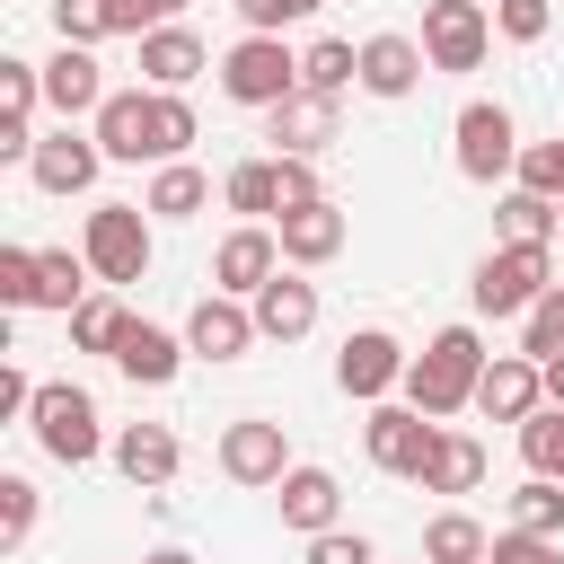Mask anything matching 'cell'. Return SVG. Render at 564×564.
Here are the masks:
<instances>
[{"label": "cell", "instance_id": "obj_1", "mask_svg": "<svg viewBox=\"0 0 564 564\" xmlns=\"http://www.w3.org/2000/svg\"><path fill=\"white\" fill-rule=\"evenodd\" d=\"M485 335L476 326H441L414 361H405V405L414 414H432V423H449L458 405H476V379H485Z\"/></svg>", "mask_w": 564, "mask_h": 564}, {"label": "cell", "instance_id": "obj_2", "mask_svg": "<svg viewBox=\"0 0 564 564\" xmlns=\"http://www.w3.org/2000/svg\"><path fill=\"white\" fill-rule=\"evenodd\" d=\"M26 432H35V449L62 458V467H88V458L115 449V441H106V414H97V397H88L79 379H44L35 405H26Z\"/></svg>", "mask_w": 564, "mask_h": 564}, {"label": "cell", "instance_id": "obj_3", "mask_svg": "<svg viewBox=\"0 0 564 564\" xmlns=\"http://www.w3.org/2000/svg\"><path fill=\"white\" fill-rule=\"evenodd\" d=\"M79 256H88L97 291H123V282H141V273H150V256H159V238H150V212H141V203H97V212H88V229H79Z\"/></svg>", "mask_w": 564, "mask_h": 564}, {"label": "cell", "instance_id": "obj_4", "mask_svg": "<svg viewBox=\"0 0 564 564\" xmlns=\"http://www.w3.org/2000/svg\"><path fill=\"white\" fill-rule=\"evenodd\" d=\"M220 97L247 106V115H273L282 97H300V53L282 35H238L220 53Z\"/></svg>", "mask_w": 564, "mask_h": 564}, {"label": "cell", "instance_id": "obj_5", "mask_svg": "<svg viewBox=\"0 0 564 564\" xmlns=\"http://www.w3.org/2000/svg\"><path fill=\"white\" fill-rule=\"evenodd\" d=\"M546 291H555V256H546V247H494V256H476V273H467L476 317H529Z\"/></svg>", "mask_w": 564, "mask_h": 564}, {"label": "cell", "instance_id": "obj_6", "mask_svg": "<svg viewBox=\"0 0 564 564\" xmlns=\"http://www.w3.org/2000/svg\"><path fill=\"white\" fill-rule=\"evenodd\" d=\"M449 159H458V176L467 185H511V167H520V123H511V106H494V97H467L458 106V123H449Z\"/></svg>", "mask_w": 564, "mask_h": 564}, {"label": "cell", "instance_id": "obj_7", "mask_svg": "<svg viewBox=\"0 0 564 564\" xmlns=\"http://www.w3.org/2000/svg\"><path fill=\"white\" fill-rule=\"evenodd\" d=\"M423 62L432 70H449V79H467V70H485V53H494V9L485 0H423Z\"/></svg>", "mask_w": 564, "mask_h": 564}, {"label": "cell", "instance_id": "obj_8", "mask_svg": "<svg viewBox=\"0 0 564 564\" xmlns=\"http://www.w3.org/2000/svg\"><path fill=\"white\" fill-rule=\"evenodd\" d=\"M405 344L388 335V326H352L344 344H335V388L344 397H361V405H388V388H405Z\"/></svg>", "mask_w": 564, "mask_h": 564}, {"label": "cell", "instance_id": "obj_9", "mask_svg": "<svg viewBox=\"0 0 564 564\" xmlns=\"http://www.w3.org/2000/svg\"><path fill=\"white\" fill-rule=\"evenodd\" d=\"M432 441H441V423H432V414H414V405H370V423H361L370 467H379V476H405V485L423 476Z\"/></svg>", "mask_w": 564, "mask_h": 564}, {"label": "cell", "instance_id": "obj_10", "mask_svg": "<svg viewBox=\"0 0 564 564\" xmlns=\"http://www.w3.org/2000/svg\"><path fill=\"white\" fill-rule=\"evenodd\" d=\"M273 273H282V238H273V220H238V229L212 247V291H229V300H256Z\"/></svg>", "mask_w": 564, "mask_h": 564}, {"label": "cell", "instance_id": "obj_11", "mask_svg": "<svg viewBox=\"0 0 564 564\" xmlns=\"http://www.w3.org/2000/svg\"><path fill=\"white\" fill-rule=\"evenodd\" d=\"M300 458H291V441H282V423H264V414H247V423H229L220 432V476L229 485H247V494H264V485H282Z\"/></svg>", "mask_w": 564, "mask_h": 564}, {"label": "cell", "instance_id": "obj_12", "mask_svg": "<svg viewBox=\"0 0 564 564\" xmlns=\"http://www.w3.org/2000/svg\"><path fill=\"white\" fill-rule=\"evenodd\" d=\"M97 167H106V150H97V132H79V123H53V132L35 141V159H26L35 194H88Z\"/></svg>", "mask_w": 564, "mask_h": 564}, {"label": "cell", "instance_id": "obj_13", "mask_svg": "<svg viewBox=\"0 0 564 564\" xmlns=\"http://www.w3.org/2000/svg\"><path fill=\"white\" fill-rule=\"evenodd\" d=\"M264 335H256V308L247 300H229V291H203L194 300V317H185V352H203V361H247Z\"/></svg>", "mask_w": 564, "mask_h": 564}, {"label": "cell", "instance_id": "obj_14", "mask_svg": "<svg viewBox=\"0 0 564 564\" xmlns=\"http://www.w3.org/2000/svg\"><path fill=\"white\" fill-rule=\"evenodd\" d=\"M538 405H546V370H538L529 352H494V361H485V379H476V414L520 432Z\"/></svg>", "mask_w": 564, "mask_h": 564}, {"label": "cell", "instance_id": "obj_15", "mask_svg": "<svg viewBox=\"0 0 564 564\" xmlns=\"http://www.w3.org/2000/svg\"><path fill=\"white\" fill-rule=\"evenodd\" d=\"M273 238H282V264H291V273H308V264H335V256H344L352 220H344V203L326 194V203H300V212H282V220H273Z\"/></svg>", "mask_w": 564, "mask_h": 564}, {"label": "cell", "instance_id": "obj_16", "mask_svg": "<svg viewBox=\"0 0 564 564\" xmlns=\"http://www.w3.org/2000/svg\"><path fill=\"white\" fill-rule=\"evenodd\" d=\"M264 141H273V159H326L335 150V97H282L273 115H264Z\"/></svg>", "mask_w": 564, "mask_h": 564}, {"label": "cell", "instance_id": "obj_17", "mask_svg": "<svg viewBox=\"0 0 564 564\" xmlns=\"http://www.w3.org/2000/svg\"><path fill=\"white\" fill-rule=\"evenodd\" d=\"M273 502H282V529H300V538L344 529V485H335V467H291V476L273 485Z\"/></svg>", "mask_w": 564, "mask_h": 564}, {"label": "cell", "instance_id": "obj_18", "mask_svg": "<svg viewBox=\"0 0 564 564\" xmlns=\"http://www.w3.org/2000/svg\"><path fill=\"white\" fill-rule=\"evenodd\" d=\"M203 70H212V44H203L194 26H150V35H141V88L185 97V79H203Z\"/></svg>", "mask_w": 564, "mask_h": 564}, {"label": "cell", "instance_id": "obj_19", "mask_svg": "<svg viewBox=\"0 0 564 564\" xmlns=\"http://www.w3.org/2000/svg\"><path fill=\"white\" fill-rule=\"evenodd\" d=\"M423 44L414 35H361V97H379V106H397V97H414L423 88Z\"/></svg>", "mask_w": 564, "mask_h": 564}, {"label": "cell", "instance_id": "obj_20", "mask_svg": "<svg viewBox=\"0 0 564 564\" xmlns=\"http://www.w3.org/2000/svg\"><path fill=\"white\" fill-rule=\"evenodd\" d=\"M115 88H106V70H97V53H79V44H62L53 62H44V106L62 115V123H97V106H106Z\"/></svg>", "mask_w": 564, "mask_h": 564}, {"label": "cell", "instance_id": "obj_21", "mask_svg": "<svg viewBox=\"0 0 564 564\" xmlns=\"http://www.w3.org/2000/svg\"><path fill=\"white\" fill-rule=\"evenodd\" d=\"M247 308H256V335H264V344H300V335L317 326V282L282 264V273H273V282H264Z\"/></svg>", "mask_w": 564, "mask_h": 564}, {"label": "cell", "instance_id": "obj_22", "mask_svg": "<svg viewBox=\"0 0 564 564\" xmlns=\"http://www.w3.org/2000/svg\"><path fill=\"white\" fill-rule=\"evenodd\" d=\"M88 132H97L106 167H141V159H150V88H115Z\"/></svg>", "mask_w": 564, "mask_h": 564}, {"label": "cell", "instance_id": "obj_23", "mask_svg": "<svg viewBox=\"0 0 564 564\" xmlns=\"http://www.w3.org/2000/svg\"><path fill=\"white\" fill-rule=\"evenodd\" d=\"M176 432L167 423H123L115 432V467H123V485H141V494H167L176 485Z\"/></svg>", "mask_w": 564, "mask_h": 564}, {"label": "cell", "instance_id": "obj_24", "mask_svg": "<svg viewBox=\"0 0 564 564\" xmlns=\"http://www.w3.org/2000/svg\"><path fill=\"white\" fill-rule=\"evenodd\" d=\"M115 370H123L132 388H167V379L185 370V335H167V326L132 317V326H123V344H115Z\"/></svg>", "mask_w": 564, "mask_h": 564}, {"label": "cell", "instance_id": "obj_25", "mask_svg": "<svg viewBox=\"0 0 564 564\" xmlns=\"http://www.w3.org/2000/svg\"><path fill=\"white\" fill-rule=\"evenodd\" d=\"M414 485H423V494H476V485H485V441H467V432L441 423V441H432V458H423Z\"/></svg>", "mask_w": 564, "mask_h": 564}, {"label": "cell", "instance_id": "obj_26", "mask_svg": "<svg viewBox=\"0 0 564 564\" xmlns=\"http://www.w3.org/2000/svg\"><path fill=\"white\" fill-rule=\"evenodd\" d=\"M220 203H229L238 220H282V167H273V150H264V159H238V167L220 176Z\"/></svg>", "mask_w": 564, "mask_h": 564}, {"label": "cell", "instance_id": "obj_27", "mask_svg": "<svg viewBox=\"0 0 564 564\" xmlns=\"http://www.w3.org/2000/svg\"><path fill=\"white\" fill-rule=\"evenodd\" d=\"M494 229H502V247H546V238L564 229V203H546V194H529V185H502Z\"/></svg>", "mask_w": 564, "mask_h": 564}, {"label": "cell", "instance_id": "obj_28", "mask_svg": "<svg viewBox=\"0 0 564 564\" xmlns=\"http://www.w3.org/2000/svg\"><path fill=\"white\" fill-rule=\"evenodd\" d=\"M97 291V273H88V256H70V247H35V308H53V317H70L79 300Z\"/></svg>", "mask_w": 564, "mask_h": 564}, {"label": "cell", "instance_id": "obj_29", "mask_svg": "<svg viewBox=\"0 0 564 564\" xmlns=\"http://www.w3.org/2000/svg\"><path fill=\"white\" fill-rule=\"evenodd\" d=\"M494 555V529L476 511H432L423 520V564H485Z\"/></svg>", "mask_w": 564, "mask_h": 564}, {"label": "cell", "instance_id": "obj_30", "mask_svg": "<svg viewBox=\"0 0 564 564\" xmlns=\"http://www.w3.org/2000/svg\"><path fill=\"white\" fill-rule=\"evenodd\" d=\"M300 88H308V97H344V88H361V44H344V35L300 44Z\"/></svg>", "mask_w": 564, "mask_h": 564}, {"label": "cell", "instance_id": "obj_31", "mask_svg": "<svg viewBox=\"0 0 564 564\" xmlns=\"http://www.w3.org/2000/svg\"><path fill=\"white\" fill-rule=\"evenodd\" d=\"M203 203H212V176H203L194 159L159 167V176H150V194H141V212H150V220H194Z\"/></svg>", "mask_w": 564, "mask_h": 564}, {"label": "cell", "instance_id": "obj_32", "mask_svg": "<svg viewBox=\"0 0 564 564\" xmlns=\"http://www.w3.org/2000/svg\"><path fill=\"white\" fill-rule=\"evenodd\" d=\"M123 326H132V308H123L115 291H88V300L70 308V352H106V361H115Z\"/></svg>", "mask_w": 564, "mask_h": 564}, {"label": "cell", "instance_id": "obj_33", "mask_svg": "<svg viewBox=\"0 0 564 564\" xmlns=\"http://www.w3.org/2000/svg\"><path fill=\"white\" fill-rule=\"evenodd\" d=\"M194 106L185 97H167V88H150V167H176L185 150H194Z\"/></svg>", "mask_w": 564, "mask_h": 564}, {"label": "cell", "instance_id": "obj_34", "mask_svg": "<svg viewBox=\"0 0 564 564\" xmlns=\"http://www.w3.org/2000/svg\"><path fill=\"white\" fill-rule=\"evenodd\" d=\"M511 529L564 538V485H555V476H520V485H511Z\"/></svg>", "mask_w": 564, "mask_h": 564}, {"label": "cell", "instance_id": "obj_35", "mask_svg": "<svg viewBox=\"0 0 564 564\" xmlns=\"http://www.w3.org/2000/svg\"><path fill=\"white\" fill-rule=\"evenodd\" d=\"M520 458H529V476H555L564 485V405H538L520 423Z\"/></svg>", "mask_w": 564, "mask_h": 564}, {"label": "cell", "instance_id": "obj_36", "mask_svg": "<svg viewBox=\"0 0 564 564\" xmlns=\"http://www.w3.org/2000/svg\"><path fill=\"white\" fill-rule=\"evenodd\" d=\"M35 485L26 476H0V555H26V538H35Z\"/></svg>", "mask_w": 564, "mask_h": 564}, {"label": "cell", "instance_id": "obj_37", "mask_svg": "<svg viewBox=\"0 0 564 564\" xmlns=\"http://www.w3.org/2000/svg\"><path fill=\"white\" fill-rule=\"evenodd\" d=\"M511 185H529V194L564 203V132H555V141H520V167H511Z\"/></svg>", "mask_w": 564, "mask_h": 564}, {"label": "cell", "instance_id": "obj_38", "mask_svg": "<svg viewBox=\"0 0 564 564\" xmlns=\"http://www.w3.org/2000/svg\"><path fill=\"white\" fill-rule=\"evenodd\" d=\"M520 352H529V361H555V352H564V282L520 317Z\"/></svg>", "mask_w": 564, "mask_h": 564}, {"label": "cell", "instance_id": "obj_39", "mask_svg": "<svg viewBox=\"0 0 564 564\" xmlns=\"http://www.w3.org/2000/svg\"><path fill=\"white\" fill-rule=\"evenodd\" d=\"M555 26V0H494V35L502 44H546Z\"/></svg>", "mask_w": 564, "mask_h": 564}, {"label": "cell", "instance_id": "obj_40", "mask_svg": "<svg viewBox=\"0 0 564 564\" xmlns=\"http://www.w3.org/2000/svg\"><path fill=\"white\" fill-rule=\"evenodd\" d=\"M53 35L62 44H79V53H97L115 26H106V0H53Z\"/></svg>", "mask_w": 564, "mask_h": 564}, {"label": "cell", "instance_id": "obj_41", "mask_svg": "<svg viewBox=\"0 0 564 564\" xmlns=\"http://www.w3.org/2000/svg\"><path fill=\"white\" fill-rule=\"evenodd\" d=\"M485 564H564V538H529V529H494Z\"/></svg>", "mask_w": 564, "mask_h": 564}, {"label": "cell", "instance_id": "obj_42", "mask_svg": "<svg viewBox=\"0 0 564 564\" xmlns=\"http://www.w3.org/2000/svg\"><path fill=\"white\" fill-rule=\"evenodd\" d=\"M0 300L35 308V247H0Z\"/></svg>", "mask_w": 564, "mask_h": 564}, {"label": "cell", "instance_id": "obj_43", "mask_svg": "<svg viewBox=\"0 0 564 564\" xmlns=\"http://www.w3.org/2000/svg\"><path fill=\"white\" fill-rule=\"evenodd\" d=\"M308 564H379V546L361 529H326V538H308Z\"/></svg>", "mask_w": 564, "mask_h": 564}, {"label": "cell", "instance_id": "obj_44", "mask_svg": "<svg viewBox=\"0 0 564 564\" xmlns=\"http://www.w3.org/2000/svg\"><path fill=\"white\" fill-rule=\"evenodd\" d=\"M229 9H238V26H247V35H282L291 18H308L300 0H229Z\"/></svg>", "mask_w": 564, "mask_h": 564}, {"label": "cell", "instance_id": "obj_45", "mask_svg": "<svg viewBox=\"0 0 564 564\" xmlns=\"http://www.w3.org/2000/svg\"><path fill=\"white\" fill-rule=\"evenodd\" d=\"M35 388H44V379H26V370L9 361V370H0V423H26V405H35Z\"/></svg>", "mask_w": 564, "mask_h": 564}, {"label": "cell", "instance_id": "obj_46", "mask_svg": "<svg viewBox=\"0 0 564 564\" xmlns=\"http://www.w3.org/2000/svg\"><path fill=\"white\" fill-rule=\"evenodd\" d=\"M141 9H150V26H185V9H194V0H141Z\"/></svg>", "mask_w": 564, "mask_h": 564}, {"label": "cell", "instance_id": "obj_47", "mask_svg": "<svg viewBox=\"0 0 564 564\" xmlns=\"http://www.w3.org/2000/svg\"><path fill=\"white\" fill-rule=\"evenodd\" d=\"M538 370H546V405H564V352H555V361H538Z\"/></svg>", "mask_w": 564, "mask_h": 564}, {"label": "cell", "instance_id": "obj_48", "mask_svg": "<svg viewBox=\"0 0 564 564\" xmlns=\"http://www.w3.org/2000/svg\"><path fill=\"white\" fill-rule=\"evenodd\" d=\"M141 564H194V555H185V546H150Z\"/></svg>", "mask_w": 564, "mask_h": 564}, {"label": "cell", "instance_id": "obj_49", "mask_svg": "<svg viewBox=\"0 0 564 564\" xmlns=\"http://www.w3.org/2000/svg\"><path fill=\"white\" fill-rule=\"evenodd\" d=\"M300 9H326V0H300Z\"/></svg>", "mask_w": 564, "mask_h": 564}, {"label": "cell", "instance_id": "obj_50", "mask_svg": "<svg viewBox=\"0 0 564 564\" xmlns=\"http://www.w3.org/2000/svg\"><path fill=\"white\" fill-rule=\"evenodd\" d=\"M555 282H564V273H555Z\"/></svg>", "mask_w": 564, "mask_h": 564}, {"label": "cell", "instance_id": "obj_51", "mask_svg": "<svg viewBox=\"0 0 564 564\" xmlns=\"http://www.w3.org/2000/svg\"><path fill=\"white\" fill-rule=\"evenodd\" d=\"M485 9H494V0H485Z\"/></svg>", "mask_w": 564, "mask_h": 564}]
</instances>
